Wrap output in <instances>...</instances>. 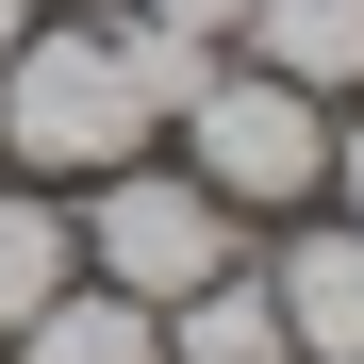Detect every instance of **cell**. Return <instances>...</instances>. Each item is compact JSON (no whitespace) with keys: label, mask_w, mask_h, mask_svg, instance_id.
Returning a JSON list of instances; mask_svg holds the SVG:
<instances>
[{"label":"cell","mask_w":364,"mask_h":364,"mask_svg":"<svg viewBox=\"0 0 364 364\" xmlns=\"http://www.w3.org/2000/svg\"><path fill=\"white\" fill-rule=\"evenodd\" d=\"M0 149L17 166H133L149 149L133 33H17L0 50Z\"/></svg>","instance_id":"cell-1"},{"label":"cell","mask_w":364,"mask_h":364,"mask_svg":"<svg viewBox=\"0 0 364 364\" xmlns=\"http://www.w3.org/2000/svg\"><path fill=\"white\" fill-rule=\"evenodd\" d=\"M182 133H199V182H215V199H315V182H331V133H315V100H298L282 67H249V83H199V100H182Z\"/></svg>","instance_id":"cell-2"},{"label":"cell","mask_w":364,"mask_h":364,"mask_svg":"<svg viewBox=\"0 0 364 364\" xmlns=\"http://www.w3.org/2000/svg\"><path fill=\"white\" fill-rule=\"evenodd\" d=\"M100 265H116V298H149V315H166L182 282L232 265V199H215V182H149V166H116V182H100Z\"/></svg>","instance_id":"cell-3"},{"label":"cell","mask_w":364,"mask_h":364,"mask_svg":"<svg viewBox=\"0 0 364 364\" xmlns=\"http://www.w3.org/2000/svg\"><path fill=\"white\" fill-rule=\"evenodd\" d=\"M282 348H315V364H364V215L315 232V249H282Z\"/></svg>","instance_id":"cell-4"},{"label":"cell","mask_w":364,"mask_h":364,"mask_svg":"<svg viewBox=\"0 0 364 364\" xmlns=\"http://www.w3.org/2000/svg\"><path fill=\"white\" fill-rule=\"evenodd\" d=\"M249 50L298 100H331V83H364V0H249Z\"/></svg>","instance_id":"cell-5"},{"label":"cell","mask_w":364,"mask_h":364,"mask_svg":"<svg viewBox=\"0 0 364 364\" xmlns=\"http://www.w3.org/2000/svg\"><path fill=\"white\" fill-rule=\"evenodd\" d=\"M17 364H166V315L149 298H50V315H17Z\"/></svg>","instance_id":"cell-6"},{"label":"cell","mask_w":364,"mask_h":364,"mask_svg":"<svg viewBox=\"0 0 364 364\" xmlns=\"http://www.w3.org/2000/svg\"><path fill=\"white\" fill-rule=\"evenodd\" d=\"M166 315H182V331H166L182 364H282V298H265V282H232V265H215V282H182Z\"/></svg>","instance_id":"cell-7"},{"label":"cell","mask_w":364,"mask_h":364,"mask_svg":"<svg viewBox=\"0 0 364 364\" xmlns=\"http://www.w3.org/2000/svg\"><path fill=\"white\" fill-rule=\"evenodd\" d=\"M50 298H67V215L50 199H0V331L50 315Z\"/></svg>","instance_id":"cell-8"},{"label":"cell","mask_w":364,"mask_h":364,"mask_svg":"<svg viewBox=\"0 0 364 364\" xmlns=\"http://www.w3.org/2000/svg\"><path fill=\"white\" fill-rule=\"evenodd\" d=\"M166 33H249V0H149Z\"/></svg>","instance_id":"cell-9"},{"label":"cell","mask_w":364,"mask_h":364,"mask_svg":"<svg viewBox=\"0 0 364 364\" xmlns=\"http://www.w3.org/2000/svg\"><path fill=\"white\" fill-rule=\"evenodd\" d=\"M331 182H348V215H364V133H348V149H331Z\"/></svg>","instance_id":"cell-10"},{"label":"cell","mask_w":364,"mask_h":364,"mask_svg":"<svg viewBox=\"0 0 364 364\" xmlns=\"http://www.w3.org/2000/svg\"><path fill=\"white\" fill-rule=\"evenodd\" d=\"M17 33H33V0H0V50H17Z\"/></svg>","instance_id":"cell-11"}]
</instances>
